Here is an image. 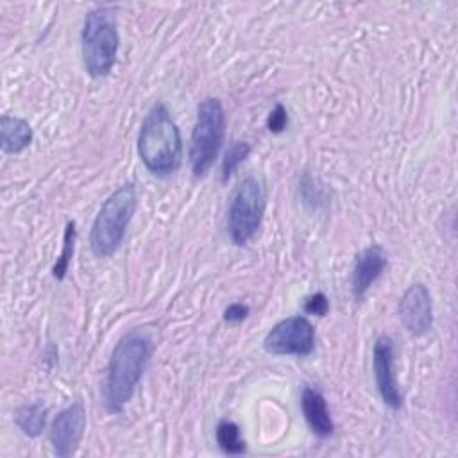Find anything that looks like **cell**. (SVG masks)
<instances>
[{
  "instance_id": "obj_7",
  "label": "cell",
  "mask_w": 458,
  "mask_h": 458,
  "mask_svg": "<svg viewBox=\"0 0 458 458\" xmlns=\"http://www.w3.org/2000/svg\"><path fill=\"white\" fill-rule=\"evenodd\" d=\"M263 347L270 354L308 356L315 347V329L306 317H288L265 335Z\"/></svg>"
},
{
  "instance_id": "obj_9",
  "label": "cell",
  "mask_w": 458,
  "mask_h": 458,
  "mask_svg": "<svg viewBox=\"0 0 458 458\" xmlns=\"http://www.w3.org/2000/svg\"><path fill=\"white\" fill-rule=\"evenodd\" d=\"M372 367L377 392L386 406L399 410L403 404V395L397 386V377L394 372V342L390 336L381 335L374 342Z\"/></svg>"
},
{
  "instance_id": "obj_3",
  "label": "cell",
  "mask_w": 458,
  "mask_h": 458,
  "mask_svg": "<svg viewBox=\"0 0 458 458\" xmlns=\"http://www.w3.org/2000/svg\"><path fill=\"white\" fill-rule=\"evenodd\" d=\"M120 47L114 11L109 7L91 9L82 25L81 50L82 64L89 77H106L114 66Z\"/></svg>"
},
{
  "instance_id": "obj_13",
  "label": "cell",
  "mask_w": 458,
  "mask_h": 458,
  "mask_svg": "<svg viewBox=\"0 0 458 458\" xmlns=\"http://www.w3.org/2000/svg\"><path fill=\"white\" fill-rule=\"evenodd\" d=\"M32 141V127L27 120L4 114L0 120V143L2 150L7 154L23 152Z\"/></svg>"
},
{
  "instance_id": "obj_6",
  "label": "cell",
  "mask_w": 458,
  "mask_h": 458,
  "mask_svg": "<svg viewBox=\"0 0 458 458\" xmlns=\"http://www.w3.org/2000/svg\"><path fill=\"white\" fill-rule=\"evenodd\" d=\"M265 213V191L256 177L242 179L231 193L227 206V234L236 247L252 240Z\"/></svg>"
},
{
  "instance_id": "obj_11",
  "label": "cell",
  "mask_w": 458,
  "mask_h": 458,
  "mask_svg": "<svg viewBox=\"0 0 458 458\" xmlns=\"http://www.w3.org/2000/svg\"><path fill=\"white\" fill-rule=\"evenodd\" d=\"M386 268V254L379 245H369L363 249L354 261L351 274V290L354 299L361 301L370 286L379 279Z\"/></svg>"
},
{
  "instance_id": "obj_14",
  "label": "cell",
  "mask_w": 458,
  "mask_h": 458,
  "mask_svg": "<svg viewBox=\"0 0 458 458\" xmlns=\"http://www.w3.org/2000/svg\"><path fill=\"white\" fill-rule=\"evenodd\" d=\"M14 422L27 437H39L47 426V408L39 403L20 406L14 413Z\"/></svg>"
},
{
  "instance_id": "obj_20",
  "label": "cell",
  "mask_w": 458,
  "mask_h": 458,
  "mask_svg": "<svg viewBox=\"0 0 458 458\" xmlns=\"http://www.w3.org/2000/svg\"><path fill=\"white\" fill-rule=\"evenodd\" d=\"M249 315V306L242 302H233L224 310V320L229 324H238L243 322Z\"/></svg>"
},
{
  "instance_id": "obj_10",
  "label": "cell",
  "mask_w": 458,
  "mask_h": 458,
  "mask_svg": "<svg viewBox=\"0 0 458 458\" xmlns=\"http://www.w3.org/2000/svg\"><path fill=\"white\" fill-rule=\"evenodd\" d=\"M399 318L403 326L415 336L426 335L433 326V301L429 290L422 283L406 288L399 301Z\"/></svg>"
},
{
  "instance_id": "obj_5",
  "label": "cell",
  "mask_w": 458,
  "mask_h": 458,
  "mask_svg": "<svg viewBox=\"0 0 458 458\" xmlns=\"http://www.w3.org/2000/svg\"><path fill=\"white\" fill-rule=\"evenodd\" d=\"M225 136V113L222 102L215 97L204 98L197 107V118L191 132L190 165L195 177H204L213 166Z\"/></svg>"
},
{
  "instance_id": "obj_16",
  "label": "cell",
  "mask_w": 458,
  "mask_h": 458,
  "mask_svg": "<svg viewBox=\"0 0 458 458\" xmlns=\"http://www.w3.org/2000/svg\"><path fill=\"white\" fill-rule=\"evenodd\" d=\"M75 238H77V229H75V222L70 220L66 222V227H64V234H63V247H61V254L57 256V261L52 268V276L55 279H64L66 272H68V267H70V261H72V256H73V250H75Z\"/></svg>"
},
{
  "instance_id": "obj_18",
  "label": "cell",
  "mask_w": 458,
  "mask_h": 458,
  "mask_svg": "<svg viewBox=\"0 0 458 458\" xmlns=\"http://www.w3.org/2000/svg\"><path fill=\"white\" fill-rule=\"evenodd\" d=\"M288 125V113L284 109L283 104H276L274 109L268 113V118H267V127L270 132L274 134H279L286 129Z\"/></svg>"
},
{
  "instance_id": "obj_19",
  "label": "cell",
  "mask_w": 458,
  "mask_h": 458,
  "mask_svg": "<svg viewBox=\"0 0 458 458\" xmlns=\"http://www.w3.org/2000/svg\"><path fill=\"white\" fill-rule=\"evenodd\" d=\"M304 311L308 315H317V317H324L329 311V301L322 292L311 293L310 297H306L304 301Z\"/></svg>"
},
{
  "instance_id": "obj_12",
  "label": "cell",
  "mask_w": 458,
  "mask_h": 458,
  "mask_svg": "<svg viewBox=\"0 0 458 458\" xmlns=\"http://www.w3.org/2000/svg\"><path fill=\"white\" fill-rule=\"evenodd\" d=\"M301 408H302V415H304L310 429L317 437L326 438V437L333 435L335 422L331 419L327 401L320 390H317L313 386H306L301 395Z\"/></svg>"
},
{
  "instance_id": "obj_4",
  "label": "cell",
  "mask_w": 458,
  "mask_h": 458,
  "mask_svg": "<svg viewBox=\"0 0 458 458\" xmlns=\"http://www.w3.org/2000/svg\"><path fill=\"white\" fill-rule=\"evenodd\" d=\"M134 211L136 190L132 182H125L104 200L89 233V247L97 258H109L118 250Z\"/></svg>"
},
{
  "instance_id": "obj_15",
  "label": "cell",
  "mask_w": 458,
  "mask_h": 458,
  "mask_svg": "<svg viewBox=\"0 0 458 458\" xmlns=\"http://www.w3.org/2000/svg\"><path fill=\"white\" fill-rule=\"evenodd\" d=\"M218 447L227 454L245 453V440L240 435V428L231 420H220L215 429Z\"/></svg>"
},
{
  "instance_id": "obj_17",
  "label": "cell",
  "mask_w": 458,
  "mask_h": 458,
  "mask_svg": "<svg viewBox=\"0 0 458 458\" xmlns=\"http://www.w3.org/2000/svg\"><path fill=\"white\" fill-rule=\"evenodd\" d=\"M249 154L250 145L247 141H233L222 159V181H227Z\"/></svg>"
},
{
  "instance_id": "obj_8",
  "label": "cell",
  "mask_w": 458,
  "mask_h": 458,
  "mask_svg": "<svg viewBox=\"0 0 458 458\" xmlns=\"http://www.w3.org/2000/svg\"><path fill=\"white\" fill-rule=\"evenodd\" d=\"M86 429V411L81 403H73L63 411H59L50 424V444L57 456H72L84 435Z\"/></svg>"
},
{
  "instance_id": "obj_2",
  "label": "cell",
  "mask_w": 458,
  "mask_h": 458,
  "mask_svg": "<svg viewBox=\"0 0 458 458\" xmlns=\"http://www.w3.org/2000/svg\"><path fill=\"white\" fill-rule=\"evenodd\" d=\"M138 154L145 168L154 175H170L181 166V132L163 102L152 104L141 122Z\"/></svg>"
},
{
  "instance_id": "obj_1",
  "label": "cell",
  "mask_w": 458,
  "mask_h": 458,
  "mask_svg": "<svg viewBox=\"0 0 458 458\" xmlns=\"http://www.w3.org/2000/svg\"><path fill=\"white\" fill-rule=\"evenodd\" d=\"M152 351L154 336L147 326L127 331L114 345L104 379V403L111 413H120L132 399Z\"/></svg>"
}]
</instances>
